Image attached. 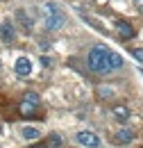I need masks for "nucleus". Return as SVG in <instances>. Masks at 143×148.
I'll list each match as a JSON object with an SVG mask.
<instances>
[{
    "mask_svg": "<svg viewBox=\"0 0 143 148\" xmlns=\"http://www.w3.org/2000/svg\"><path fill=\"white\" fill-rule=\"evenodd\" d=\"M109 50L107 46H102V43H98V46H93L89 50V55H86V64H89V69L93 73H109L111 69H109Z\"/></svg>",
    "mask_w": 143,
    "mask_h": 148,
    "instance_id": "nucleus-1",
    "label": "nucleus"
},
{
    "mask_svg": "<svg viewBox=\"0 0 143 148\" xmlns=\"http://www.w3.org/2000/svg\"><path fill=\"white\" fill-rule=\"evenodd\" d=\"M43 21H46V27L48 30H59V27H64L66 16H64V12L54 2H46L43 5Z\"/></svg>",
    "mask_w": 143,
    "mask_h": 148,
    "instance_id": "nucleus-2",
    "label": "nucleus"
},
{
    "mask_svg": "<svg viewBox=\"0 0 143 148\" xmlns=\"http://www.w3.org/2000/svg\"><path fill=\"white\" fill-rule=\"evenodd\" d=\"M75 141L84 148H100V137L93 132V130H80L75 134Z\"/></svg>",
    "mask_w": 143,
    "mask_h": 148,
    "instance_id": "nucleus-3",
    "label": "nucleus"
},
{
    "mask_svg": "<svg viewBox=\"0 0 143 148\" xmlns=\"http://www.w3.org/2000/svg\"><path fill=\"white\" fill-rule=\"evenodd\" d=\"M0 37H2V41H7V43H12V41L16 39V30H14V23H12V21H2V25H0Z\"/></svg>",
    "mask_w": 143,
    "mask_h": 148,
    "instance_id": "nucleus-4",
    "label": "nucleus"
},
{
    "mask_svg": "<svg viewBox=\"0 0 143 148\" xmlns=\"http://www.w3.org/2000/svg\"><path fill=\"white\" fill-rule=\"evenodd\" d=\"M14 71H16L20 77H25V75L32 73V62L27 59V57H18L16 64H14Z\"/></svg>",
    "mask_w": 143,
    "mask_h": 148,
    "instance_id": "nucleus-5",
    "label": "nucleus"
},
{
    "mask_svg": "<svg viewBox=\"0 0 143 148\" xmlns=\"http://www.w3.org/2000/svg\"><path fill=\"white\" fill-rule=\"evenodd\" d=\"M114 141H116V144H121V146H127V144H132V141H134V132H132V130H127V128H121L116 134H114Z\"/></svg>",
    "mask_w": 143,
    "mask_h": 148,
    "instance_id": "nucleus-6",
    "label": "nucleus"
},
{
    "mask_svg": "<svg viewBox=\"0 0 143 148\" xmlns=\"http://www.w3.org/2000/svg\"><path fill=\"white\" fill-rule=\"evenodd\" d=\"M20 137H23L25 141H36V139L41 137V130L36 128V125H23V128H20Z\"/></svg>",
    "mask_w": 143,
    "mask_h": 148,
    "instance_id": "nucleus-7",
    "label": "nucleus"
},
{
    "mask_svg": "<svg viewBox=\"0 0 143 148\" xmlns=\"http://www.w3.org/2000/svg\"><path fill=\"white\" fill-rule=\"evenodd\" d=\"M111 114H114V119H116L118 123H127V121H129V116H132V112L127 110L125 105H118V107H114V110H111Z\"/></svg>",
    "mask_w": 143,
    "mask_h": 148,
    "instance_id": "nucleus-8",
    "label": "nucleus"
},
{
    "mask_svg": "<svg viewBox=\"0 0 143 148\" xmlns=\"http://www.w3.org/2000/svg\"><path fill=\"white\" fill-rule=\"evenodd\" d=\"M116 30H118V34L123 39H132L134 37V27L127 23V21H116Z\"/></svg>",
    "mask_w": 143,
    "mask_h": 148,
    "instance_id": "nucleus-9",
    "label": "nucleus"
},
{
    "mask_svg": "<svg viewBox=\"0 0 143 148\" xmlns=\"http://www.w3.org/2000/svg\"><path fill=\"white\" fill-rule=\"evenodd\" d=\"M121 66H123V57L118 55V53H109V69L116 71V69H121Z\"/></svg>",
    "mask_w": 143,
    "mask_h": 148,
    "instance_id": "nucleus-10",
    "label": "nucleus"
},
{
    "mask_svg": "<svg viewBox=\"0 0 143 148\" xmlns=\"http://www.w3.org/2000/svg\"><path fill=\"white\" fill-rule=\"evenodd\" d=\"M20 114L27 116V119H30V116H36V107L30 105V103H23V100H20Z\"/></svg>",
    "mask_w": 143,
    "mask_h": 148,
    "instance_id": "nucleus-11",
    "label": "nucleus"
},
{
    "mask_svg": "<svg viewBox=\"0 0 143 148\" xmlns=\"http://www.w3.org/2000/svg\"><path fill=\"white\" fill-rule=\"evenodd\" d=\"M18 21H23V25H25V30H32V18L27 16V12H23V9H18L16 12Z\"/></svg>",
    "mask_w": 143,
    "mask_h": 148,
    "instance_id": "nucleus-12",
    "label": "nucleus"
},
{
    "mask_svg": "<svg viewBox=\"0 0 143 148\" xmlns=\"http://www.w3.org/2000/svg\"><path fill=\"white\" fill-rule=\"evenodd\" d=\"M23 103H30V105H34V107H39V103H41V98L36 96L34 91H27L25 96H23Z\"/></svg>",
    "mask_w": 143,
    "mask_h": 148,
    "instance_id": "nucleus-13",
    "label": "nucleus"
},
{
    "mask_svg": "<svg viewBox=\"0 0 143 148\" xmlns=\"http://www.w3.org/2000/svg\"><path fill=\"white\" fill-rule=\"evenodd\" d=\"M61 146V137L59 134H52V137H48V141H46V148H59Z\"/></svg>",
    "mask_w": 143,
    "mask_h": 148,
    "instance_id": "nucleus-14",
    "label": "nucleus"
},
{
    "mask_svg": "<svg viewBox=\"0 0 143 148\" xmlns=\"http://www.w3.org/2000/svg\"><path fill=\"white\" fill-rule=\"evenodd\" d=\"M98 96L100 98H114V89L111 87H98Z\"/></svg>",
    "mask_w": 143,
    "mask_h": 148,
    "instance_id": "nucleus-15",
    "label": "nucleus"
},
{
    "mask_svg": "<svg viewBox=\"0 0 143 148\" xmlns=\"http://www.w3.org/2000/svg\"><path fill=\"white\" fill-rule=\"evenodd\" d=\"M132 57H134L136 62H141V64H143V48H134V50H132Z\"/></svg>",
    "mask_w": 143,
    "mask_h": 148,
    "instance_id": "nucleus-16",
    "label": "nucleus"
}]
</instances>
